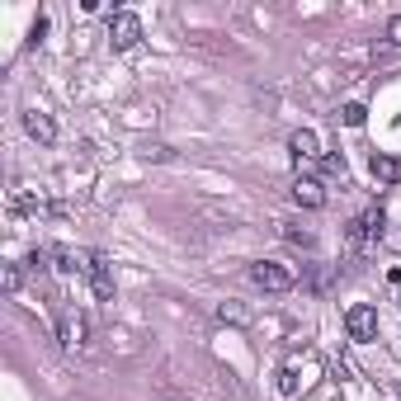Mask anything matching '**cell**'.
I'll use <instances>...</instances> for the list:
<instances>
[{
  "mask_svg": "<svg viewBox=\"0 0 401 401\" xmlns=\"http://www.w3.org/2000/svg\"><path fill=\"white\" fill-rule=\"evenodd\" d=\"M250 283L264 288V293H288V288H297V274L283 269V264H274V260H255L250 264Z\"/></svg>",
  "mask_w": 401,
  "mask_h": 401,
  "instance_id": "cell-1",
  "label": "cell"
},
{
  "mask_svg": "<svg viewBox=\"0 0 401 401\" xmlns=\"http://www.w3.org/2000/svg\"><path fill=\"white\" fill-rule=\"evenodd\" d=\"M383 241V208H369V213H359L350 222V246L354 250H373Z\"/></svg>",
  "mask_w": 401,
  "mask_h": 401,
  "instance_id": "cell-2",
  "label": "cell"
},
{
  "mask_svg": "<svg viewBox=\"0 0 401 401\" xmlns=\"http://www.w3.org/2000/svg\"><path fill=\"white\" fill-rule=\"evenodd\" d=\"M85 278H90V288L99 302L113 297V264H109L104 250H85Z\"/></svg>",
  "mask_w": 401,
  "mask_h": 401,
  "instance_id": "cell-3",
  "label": "cell"
},
{
  "mask_svg": "<svg viewBox=\"0 0 401 401\" xmlns=\"http://www.w3.org/2000/svg\"><path fill=\"white\" fill-rule=\"evenodd\" d=\"M57 340H62V350H85V340H90V321H85L76 307H62V311H57Z\"/></svg>",
  "mask_w": 401,
  "mask_h": 401,
  "instance_id": "cell-4",
  "label": "cell"
},
{
  "mask_svg": "<svg viewBox=\"0 0 401 401\" xmlns=\"http://www.w3.org/2000/svg\"><path fill=\"white\" fill-rule=\"evenodd\" d=\"M109 38H113V47H137L142 19L132 15V10H118V15H109Z\"/></svg>",
  "mask_w": 401,
  "mask_h": 401,
  "instance_id": "cell-5",
  "label": "cell"
},
{
  "mask_svg": "<svg viewBox=\"0 0 401 401\" xmlns=\"http://www.w3.org/2000/svg\"><path fill=\"white\" fill-rule=\"evenodd\" d=\"M345 331H350V340H373L378 335V311L369 302H354V307L345 311Z\"/></svg>",
  "mask_w": 401,
  "mask_h": 401,
  "instance_id": "cell-6",
  "label": "cell"
},
{
  "mask_svg": "<svg viewBox=\"0 0 401 401\" xmlns=\"http://www.w3.org/2000/svg\"><path fill=\"white\" fill-rule=\"evenodd\" d=\"M293 203H297V208H321V203H326L321 180H311V175H297V180H293Z\"/></svg>",
  "mask_w": 401,
  "mask_h": 401,
  "instance_id": "cell-7",
  "label": "cell"
},
{
  "mask_svg": "<svg viewBox=\"0 0 401 401\" xmlns=\"http://www.w3.org/2000/svg\"><path fill=\"white\" fill-rule=\"evenodd\" d=\"M24 132H29L33 142H57V123L47 118V113H38V109H24Z\"/></svg>",
  "mask_w": 401,
  "mask_h": 401,
  "instance_id": "cell-8",
  "label": "cell"
},
{
  "mask_svg": "<svg viewBox=\"0 0 401 401\" xmlns=\"http://www.w3.org/2000/svg\"><path fill=\"white\" fill-rule=\"evenodd\" d=\"M288 152H293L297 161H316V156H321V142H316L311 128H297L293 137H288Z\"/></svg>",
  "mask_w": 401,
  "mask_h": 401,
  "instance_id": "cell-9",
  "label": "cell"
},
{
  "mask_svg": "<svg viewBox=\"0 0 401 401\" xmlns=\"http://www.w3.org/2000/svg\"><path fill=\"white\" fill-rule=\"evenodd\" d=\"M373 180H378V185H397V180H401V161L378 152V156H373Z\"/></svg>",
  "mask_w": 401,
  "mask_h": 401,
  "instance_id": "cell-10",
  "label": "cell"
},
{
  "mask_svg": "<svg viewBox=\"0 0 401 401\" xmlns=\"http://www.w3.org/2000/svg\"><path fill=\"white\" fill-rule=\"evenodd\" d=\"M217 321H227V326H250V307H241V302H222V307H217Z\"/></svg>",
  "mask_w": 401,
  "mask_h": 401,
  "instance_id": "cell-11",
  "label": "cell"
},
{
  "mask_svg": "<svg viewBox=\"0 0 401 401\" xmlns=\"http://www.w3.org/2000/svg\"><path fill=\"white\" fill-rule=\"evenodd\" d=\"M283 241H293V246H316V236L302 232V227H293V222H283Z\"/></svg>",
  "mask_w": 401,
  "mask_h": 401,
  "instance_id": "cell-12",
  "label": "cell"
},
{
  "mask_svg": "<svg viewBox=\"0 0 401 401\" xmlns=\"http://www.w3.org/2000/svg\"><path fill=\"white\" fill-rule=\"evenodd\" d=\"M274 387L283 392V397H293V392H297V373H293V369H278V373H274Z\"/></svg>",
  "mask_w": 401,
  "mask_h": 401,
  "instance_id": "cell-13",
  "label": "cell"
},
{
  "mask_svg": "<svg viewBox=\"0 0 401 401\" xmlns=\"http://www.w3.org/2000/svg\"><path fill=\"white\" fill-rule=\"evenodd\" d=\"M340 118H345L350 128H364V118H369V109H364V104H345V109H340Z\"/></svg>",
  "mask_w": 401,
  "mask_h": 401,
  "instance_id": "cell-14",
  "label": "cell"
},
{
  "mask_svg": "<svg viewBox=\"0 0 401 401\" xmlns=\"http://www.w3.org/2000/svg\"><path fill=\"white\" fill-rule=\"evenodd\" d=\"M0 283H5V293H19V283H24L19 264H5V278H0Z\"/></svg>",
  "mask_w": 401,
  "mask_h": 401,
  "instance_id": "cell-15",
  "label": "cell"
},
{
  "mask_svg": "<svg viewBox=\"0 0 401 401\" xmlns=\"http://www.w3.org/2000/svg\"><path fill=\"white\" fill-rule=\"evenodd\" d=\"M321 170H326V175H340V180H345V156H326Z\"/></svg>",
  "mask_w": 401,
  "mask_h": 401,
  "instance_id": "cell-16",
  "label": "cell"
},
{
  "mask_svg": "<svg viewBox=\"0 0 401 401\" xmlns=\"http://www.w3.org/2000/svg\"><path fill=\"white\" fill-rule=\"evenodd\" d=\"M43 33H47V19L38 15V19H33V29H29V47H33V43H43Z\"/></svg>",
  "mask_w": 401,
  "mask_h": 401,
  "instance_id": "cell-17",
  "label": "cell"
},
{
  "mask_svg": "<svg viewBox=\"0 0 401 401\" xmlns=\"http://www.w3.org/2000/svg\"><path fill=\"white\" fill-rule=\"evenodd\" d=\"M387 33H392V43H401V15L392 19V29H387Z\"/></svg>",
  "mask_w": 401,
  "mask_h": 401,
  "instance_id": "cell-18",
  "label": "cell"
}]
</instances>
